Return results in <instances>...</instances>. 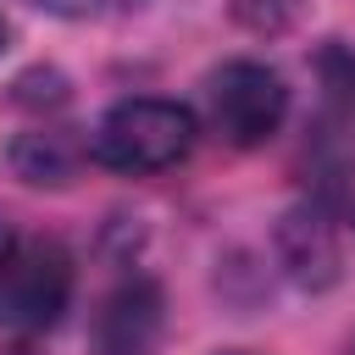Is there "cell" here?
I'll return each instance as SVG.
<instances>
[{"instance_id":"2","label":"cell","mask_w":355,"mask_h":355,"mask_svg":"<svg viewBox=\"0 0 355 355\" xmlns=\"http://www.w3.org/2000/svg\"><path fill=\"white\" fill-rule=\"evenodd\" d=\"M72 305V255L44 233H0V327L44 333Z\"/></svg>"},{"instance_id":"4","label":"cell","mask_w":355,"mask_h":355,"mask_svg":"<svg viewBox=\"0 0 355 355\" xmlns=\"http://www.w3.org/2000/svg\"><path fill=\"white\" fill-rule=\"evenodd\" d=\"M311 183L316 200L355 227V89L333 94L311 133Z\"/></svg>"},{"instance_id":"10","label":"cell","mask_w":355,"mask_h":355,"mask_svg":"<svg viewBox=\"0 0 355 355\" xmlns=\"http://www.w3.org/2000/svg\"><path fill=\"white\" fill-rule=\"evenodd\" d=\"M349 355H355V349H349Z\"/></svg>"},{"instance_id":"3","label":"cell","mask_w":355,"mask_h":355,"mask_svg":"<svg viewBox=\"0 0 355 355\" xmlns=\"http://www.w3.org/2000/svg\"><path fill=\"white\" fill-rule=\"evenodd\" d=\"M205 116H211V128L233 150H255V144H266L283 128V116H288V83L266 61H244V55L222 61L205 78Z\"/></svg>"},{"instance_id":"6","label":"cell","mask_w":355,"mask_h":355,"mask_svg":"<svg viewBox=\"0 0 355 355\" xmlns=\"http://www.w3.org/2000/svg\"><path fill=\"white\" fill-rule=\"evenodd\" d=\"M39 11H55V17H116V11H133L144 0H28Z\"/></svg>"},{"instance_id":"8","label":"cell","mask_w":355,"mask_h":355,"mask_svg":"<svg viewBox=\"0 0 355 355\" xmlns=\"http://www.w3.org/2000/svg\"><path fill=\"white\" fill-rule=\"evenodd\" d=\"M222 355H250V349H222Z\"/></svg>"},{"instance_id":"7","label":"cell","mask_w":355,"mask_h":355,"mask_svg":"<svg viewBox=\"0 0 355 355\" xmlns=\"http://www.w3.org/2000/svg\"><path fill=\"white\" fill-rule=\"evenodd\" d=\"M0 50H6V22H0Z\"/></svg>"},{"instance_id":"5","label":"cell","mask_w":355,"mask_h":355,"mask_svg":"<svg viewBox=\"0 0 355 355\" xmlns=\"http://www.w3.org/2000/svg\"><path fill=\"white\" fill-rule=\"evenodd\" d=\"M94 355H161V288L128 277L94 316Z\"/></svg>"},{"instance_id":"1","label":"cell","mask_w":355,"mask_h":355,"mask_svg":"<svg viewBox=\"0 0 355 355\" xmlns=\"http://www.w3.org/2000/svg\"><path fill=\"white\" fill-rule=\"evenodd\" d=\"M194 111L178 105V100H161V94H133V100H116L100 122H94V161L122 172V178H150V172H166L178 166L189 150H194Z\"/></svg>"},{"instance_id":"9","label":"cell","mask_w":355,"mask_h":355,"mask_svg":"<svg viewBox=\"0 0 355 355\" xmlns=\"http://www.w3.org/2000/svg\"><path fill=\"white\" fill-rule=\"evenodd\" d=\"M0 355H28V349H0Z\"/></svg>"}]
</instances>
